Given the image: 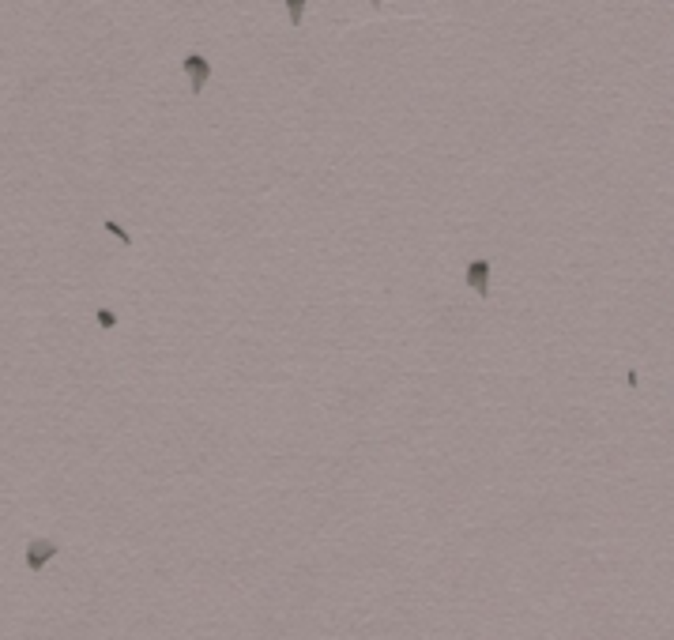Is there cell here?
<instances>
[{
  "label": "cell",
  "mask_w": 674,
  "mask_h": 640,
  "mask_svg": "<svg viewBox=\"0 0 674 640\" xmlns=\"http://www.w3.org/2000/svg\"><path fill=\"white\" fill-rule=\"evenodd\" d=\"M185 75H189V91L192 94H200L204 87H208V80H211V61L204 57V53H185Z\"/></svg>",
  "instance_id": "1"
},
{
  "label": "cell",
  "mask_w": 674,
  "mask_h": 640,
  "mask_svg": "<svg viewBox=\"0 0 674 640\" xmlns=\"http://www.w3.org/2000/svg\"><path fill=\"white\" fill-rule=\"evenodd\" d=\"M463 279L478 298H490V260H471L467 271H463Z\"/></svg>",
  "instance_id": "3"
},
{
  "label": "cell",
  "mask_w": 674,
  "mask_h": 640,
  "mask_svg": "<svg viewBox=\"0 0 674 640\" xmlns=\"http://www.w3.org/2000/svg\"><path fill=\"white\" fill-rule=\"evenodd\" d=\"M102 226H106V230H110V234H113V237H117V241H121V245H132V234H128V230H125V226H121V222H113V219H106Z\"/></svg>",
  "instance_id": "4"
},
{
  "label": "cell",
  "mask_w": 674,
  "mask_h": 640,
  "mask_svg": "<svg viewBox=\"0 0 674 640\" xmlns=\"http://www.w3.org/2000/svg\"><path fill=\"white\" fill-rule=\"evenodd\" d=\"M287 15H290V23H301V15H306V4H301V0H287Z\"/></svg>",
  "instance_id": "5"
},
{
  "label": "cell",
  "mask_w": 674,
  "mask_h": 640,
  "mask_svg": "<svg viewBox=\"0 0 674 640\" xmlns=\"http://www.w3.org/2000/svg\"><path fill=\"white\" fill-rule=\"evenodd\" d=\"M94 317H99V324H102V328H117V313L113 309H99V313H94Z\"/></svg>",
  "instance_id": "6"
},
{
  "label": "cell",
  "mask_w": 674,
  "mask_h": 640,
  "mask_svg": "<svg viewBox=\"0 0 674 640\" xmlns=\"http://www.w3.org/2000/svg\"><path fill=\"white\" fill-rule=\"evenodd\" d=\"M57 554H61V546L53 539H30L27 542V569L42 572V569H46V561H53Z\"/></svg>",
  "instance_id": "2"
}]
</instances>
